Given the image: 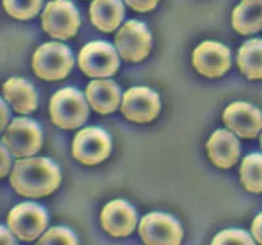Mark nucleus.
I'll return each instance as SVG.
<instances>
[{
    "instance_id": "nucleus-1",
    "label": "nucleus",
    "mask_w": 262,
    "mask_h": 245,
    "mask_svg": "<svg viewBox=\"0 0 262 245\" xmlns=\"http://www.w3.org/2000/svg\"><path fill=\"white\" fill-rule=\"evenodd\" d=\"M9 181L16 193L23 197L41 198L57 190L60 172L49 159L25 158L16 162Z\"/></svg>"
},
{
    "instance_id": "nucleus-2",
    "label": "nucleus",
    "mask_w": 262,
    "mask_h": 245,
    "mask_svg": "<svg viewBox=\"0 0 262 245\" xmlns=\"http://www.w3.org/2000/svg\"><path fill=\"white\" fill-rule=\"evenodd\" d=\"M88 113L90 109L84 96L75 88H63L51 99V120L60 129H78L86 121Z\"/></svg>"
},
{
    "instance_id": "nucleus-3",
    "label": "nucleus",
    "mask_w": 262,
    "mask_h": 245,
    "mask_svg": "<svg viewBox=\"0 0 262 245\" xmlns=\"http://www.w3.org/2000/svg\"><path fill=\"white\" fill-rule=\"evenodd\" d=\"M74 66L71 51L63 43L49 42L39 46L33 55V70L42 80H62Z\"/></svg>"
},
{
    "instance_id": "nucleus-4",
    "label": "nucleus",
    "mask_w": 262,
    "mask_h": 245,
    "mask_svg": "<svg viewBox=\"0 0 262 245\" xmlns=\"http://www.w3.org/2000/svg\"><path fill=\"white\" fill-rule=\"evenodd\" d=\"M42 27L53 38H72L80 27L78 9L69 0H53L42 13Z\"/></svg>"
},
{
    "instance_id": "nucleus-5",
    "label": "nucleus",
    "mask_w": 262,
    "mask_h": 245,
    "mask_svg": "<svg viewBox=\"0 0 262 245\" xmlns=\"http://www.w3.org/2000/svg\"><path fill=\"white\" fill-rule=\"evenodd\" d=\"M11 155L15 158H28L41 150L42 131L37 122L28 118H16L9 123L3 135Z\"/></svg>"
},
{
    "instance_id": "nucleus-6",
    "label": "nucleus",
    "mask_w": 262,
    "mask_h": 245,
    "mask_svg": "<svg viewBox=\"0 0 262 245\" xmlns=\"http://www.w3.org/2000/svg\"><path fill=\"white\" fill-rule=\"evenodd\" d=\"M8 227L17 239L33 241L42 235L48 227V212L43 207L32 202L20 204L11 210Z\"/></svg>"
},
{
    "instance_id": "nucleus-7",
    "label": "nucleus",
    "mask_w": 262,
    "mask_h": 245,
    "mask_svg": "<svg viewBox=\"0 0 262 245\" xmlns=\"http://www.w3.org/2000/svg\"><path fill=\"white\" fill-rule=\"evenodd\" d=\"M118 66V55L107 42H91L81 49L79 54V67L91 78L112 76Z\"/></svg>"
},
{
    "instance_id": "nucleus-8",
    "label": "nucleus",
    "mask_w": 262,
    "mask_h": 245,
    "mask_svg": "<svg viewBox=\"0 0 262 245\" xmlns=\"http://www.w3.org/2000/svg\"><path fill=\"white\" fill-rule=\"evenodd\" d=\"M111 138L98 127H86L76 134L72 155L84 165H97L111 155Z\"/></svg>"
},
{
    "instance_id": "nucleus-9",
    "label": "nucleus",
    "mask_w": 262,
    "mask_h": 245,
    "mask_svg": "<svg viewBox=\"0 0 262 245\" xmlns=\"http://www.w3.org/2000/svg\"><path fill=\"white\" fill-rule=\"evenodd\" d=\"M116 48L121 58L127 62H140L148 57L152 37L146 25L139 21H127L116 37Z\"/></svg>"
},
{
    "instance_id": "nucleus-10",
    "label": "nucleus",
    "mask_w": 262,
    "mask_h": 245,
    "mask_svg": "<svg viewBox=\"0 0 262 245\" xmlns=\"http://www.w3.org/2000/svg\"><path fill=\"white\" fill-rule=\"evenodd\" d=\"M139 235L149 245H177L181 242L184 231L172 216L154 212L140 220Z\"/></svg>"
},
{
    "instance_id": "nucleus-11",
    "label": "nucleus",
    "mask_w": 262,
    "mask_h": 245,
    "mask_svg": "<svg viewBox=\"0 0 262 245\" xmlns=\"http://www.w3.org/2000/svg\"><path fill=\"white\" fill-rule=\"evenodd\" d=\"M160 108L158 93L146 87H135L123 95L121 112L131 122L148 123L158 117Z\"/></svg>"
},
{
    "instance_id": "nucleus-12",
    "label": "nucleus",
    "mask_w": 262,
    "mask_h": 245,
    "mask_svg": "<svg viewBox=\"0 0 262 245\" xmlns=\"http://www.w3.org/2000/svg\"><path fill=\"white\" fill-rule=\"evenodd\" d=\"M193 66L206 78H221L231 67L229 50L217 42H203L194 50Z\"/></svg>"
},
{
    "instance_id": "nucleus-13",
    "label": "nucleus",
    "mask_w": 262,
    "mask_h": 245,
    "mask_svg": "<svg viewBox=\"0 0 262 245\" xmlns=\"http://www.w3.org/2000/svg\"><path fill=\"white\" fill-rule=\"evenodd\" d=\"M223 121L229 130L242 138H256L262 130V113L247 102L229 105L223 113Z\"/></svg>"
},
{
    "instance_id": "nucleus-14",
    "label": "nucleus",
    "mask_w": 262,
    "mask_h": 245,
    "mask_svg": "<svg viewBox=\"0 0 262 245\" xmlns=\"http://www.w3.org/2000/svg\"><path fill=\"white\" fill-rule=\"evenodd\" d=\"M101 225L111 236L126 237L137 226V212L127 202L116 199L102 209Z\"/></svg>"
},
{
    "instance_id": "nucleus-15",
    "label": "nucleus",
    "mask_w": 262,
    "mask_h": 245,
    "mask_svg": "<svg viewBox=\"0 0 262 245\" xmlns=\"http://www.w3.org/2000/svg\"><path fill=\"white\" fill-rule=\"evenodd\" d=\"M207 152L212 164L227 169L237 163L240 155V143L232 132L216 130L207 142Z\"/></svg>"
},
{
    "instance_id": "nucleus-16",
    "label": "nucleus",
    "mask_w": 262,
    "mask_h": 245,
    "mask_svg": "<svg viewBox=\"0 0 262 245\" xmlns=\"http://www.w3.org/2000/svg\"><path fill=\"white\" fill-rule=\"evenodd\" d=\"M85 95L93 110L100 114L113 113L121 102V91L112 80H93L86 87Z\"/></svg>"
},
{
    "instance_id": "nucleus-17",
    "label": "nucleus",
    "mask_w": 262,
    "mask_h": 245,
    "mask_svg": "<svg viewBox=\"0 0 262 245\" xmlns=\"http://www.w3.org/2000/svg\"><path fill=\"white\" fill-rule=\"evenodd\" d=\"M7 101L20 114H29L37 109V93L25 79L11 78L3 85Z\"/></svg>"
},
{
    "instance_id": "nucleus-18",
    "label": "nucleus",
    "mask_w": 262,
    "mask_h": 245,
    "mask_svg": "<svg viewBox=\"0 0 262 245\" xmlns=\"http://www.w3.org/2000/svg\"><path fill=\"white\" fill-rule=\"evenodd\" d=\"M90 13L92 24L97 29L111 33L121 25L125 9L121 0H93Z\"/></svg>"
},
{
    "instance_id": "nucleus-19",
    "label": "nucleus",
    "mask_w": 262,
    "mask_h": 245,
    "mask_svg": "<svg viewBox=\"0 0 262 245\" xmlns=\"http://www.w3.org/2000/svg\"><path fill=\"white\" fill-rule=\"evenodd\" d=\"M232 25L240 34L262 29V0H243L232 12Z\"/></svg>"
},
{
    "instance_id": "nucleus-20",
    "label": "nucleus",
    "mask_w": 262,
    "mask_h": 245,
    "mask_svg": "<svg viewBox=\"0 0 262 245\" xmlns=\"http://www.w3.org/2000/svg\"><path fill=\"white\" fill-rule=\"evenodd\" d=\"M237 66L249 80L262 79V39L245 42L237 55Z\"/></svg>"
},
{
    "instance_id": "nucleus-21",
    "label": "nucleus",
    "mask_w": 262,
    "mask_h": 245,
    "mask_svg": "<svg viewBox=\"0 0 262 245\" xmlns=\"http://www.w3.org/2000/svg\"><path fill=\"white\" fill-rule=\"evenodd\" d=\"M240 179L250 193H262V155L250 153L243 160L240 167Z\"/></svg>"
},
{
    "instance_id": "nucleus-22",
    "label": "nucleus",
    "mask_w": 262,
    "mask_h": 245,
    "mask_svg": "<svg viewBox=\"0 0 262 245\" xmlns=\"http://www.w3.org/2000/svg\"><path fill=\"white\" fill-rule=\"evenodd\" d=\"M3 7L13 18L29 20L39 12L42 0H3Z\"/></svg>"
},
{
    "instance_id": "nucleus-23",
    "label": "nucleus",
    "mask_w": 262,
    "mask_h": 245,
    "mask_svg": "<svg viewBox=\"0 0 262 245\" xmlns=\"http://www.w3.org/2000/svg\"><path fill=\"white\" fill-rule=\"evenodd\" d=\"M38 244H66L75 245L78 244V240L74 233L67 228L54 227L50 228L48 232L38 240Z\"/></svg>"
},
{
    "instance_id": "nucleus-24",
    "label": "nucleus",
    "mask_w": 262,
    "mask_h": 245,
    "mask_svg": "<svg viewBox=\"0 0 262 245\" xmlns=\"http://www.w3.org/2000/svg\"><path fill=\"white\" fill-rule=\"evenodd\" d=\"M212 244L223 245V244H243L252 245L254 241L247 232L242 230H227L223 232L217 233L215 239L212 240Z\"/></svg>"
},
{
    "instance_id": "nucleus-25",
    "label": "nucleus",
    "mask_w": 262,
    "mask_h": 245,
    "mask_svg": "<svg viewBox=\"0 0 262 245\" xmlns=\"http://www.w3.org/2000/svg\"><path fill=\"white\" fill-rule=\"evenodd\" d=\"M11 152L3 142H0V180L6 177L11 170Z\"/></svg>"
},
{
    "instance_id": "nucleus-26",
    "label": "nucleus",
    "mask_w": 262,
    "mask_h": 245,
    "mask_svg": "<svg viewBox=\"0 0 262 245\" xmlns=\"http://www.w3.org/2000/svg\"><path fill=\"white\" fill-rule=\"evenodd\" d=\"M126 3L138 12H148L158 6L159 0H125Z\"/></svg>"
},
{
    "instance_id": "nucleus-27",
    "label": "nucleus",
    "mask_w": 262,
    "mask_h": 245,
    "mask_svg": "<svg viewBox=\"0 0 262 245\" xmlns=\"http://www.w3.org/2000/svg\"><path fill=\"white\" fill-rule=\"evenodd\" d=\"M9 121V109L7 106L6 102L0 99V132H3L6 130L7 125Z\"/></svg>"
},
{
    "instance_id": "nucleus-28",
    "label": "nucleus",
    "mask_w": 262,
    "mask_h": 245,
    "mask_svg": "<svg viewBox=\"0 0 262 245\" xmlns=\"http://www.w3.org/2000/svg\"><path fill=\"white\" fill-rule=\"evenodd\" d=\"M252 233H253V237L257 240V242L262 244V212L253 220Z\"/></svg>"
},
{
    "instance_id": "nucleus-29",
    "label": "nucleus",
    "mask_w": 262,
    "mask_h": 245,
    "mask_svg": "<svg viewBox=\"0 0 262 245\" xmlns=\"http://www.w3.org/2000/svg\"><path fill=\"white\" fill-rule=\"evenodd\" d=\"M0 244L2 245H13L16 244V240L13 235L7 230L6 227L0 226Z\"/></svg>"
},
{
    "instance_id": "nucleus-30",
    "label": "nucleus",
    "mask_w": 262,
    "mask_h": 245,
    "mask_svg": "<svg viewBox=\"0 0 262 245\" xmlns=\"http://www.w3.org/2000/svg\"><path fill=\"white\" fill-rule=\"evenodd\" d=\"M261 147H262V134H261Z\"/></svg>"
}]
</instances>
